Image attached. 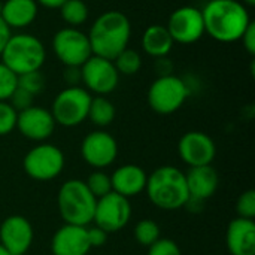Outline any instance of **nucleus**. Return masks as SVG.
<instances>
[{
	"label": "nucleus",
	"instance_id": "dca6fc26",
	"mask_svg": "<svg viewBox=\"0 0 255 255\" xmlns=\"http://www.w3.org/2000/svg\"><path fill=\"white\" fill-rule=\"evenodd\" d=\"M33 239V226L22 215H10L0 224V245L10 255L25 254Z\"/></svg>",
	"mask_w": 255,
	"mask_h": 255
},
{
	"label": "nucleus",
	"instance_id": "aec40b11",
	"mask_svg": "<svg viewBox=\"0 0 255 255\" xmlns=\"http://www.w3.org/2000/svg\"><path fill=\"white\" fill-rule=\"evenodd\" d=\"M185 181L190 197L203 202L211 199L217 193L220 185L218 172L212 164L190 167L188 172H185Z\"/></svg>",
	"mask_w": 255,
	"mask_h": 255
},
{
	"label": "nucleus",
	"instance_id": "72a5a7b5",
	"mask_svg": "<svg viewBox=\"0 0 255 255\" xmlns=\"http://www.w3.org/2000/svg\"><path fill=\"white\" fill-rule=\"evenodd\" d=\"M87 238H88V244L93 248H100L108 242V233L102 229H99L97 226L93 227H87Z\"/></svg>",
	"mask_w": 255,
	"mask_h": 255
},
{
	"label": "nucleus",
	"instance_id": "ea45409f",
	"mask_svg": "<svg viewBox=\"0 0 255 255\" xmlns=\"http://www.w3.org/2000/svg\"><path fill=\"white\" fill-rule=\"evenodd\" d=\"M0 255H10V254H9V253H7V251H6V250H4V248L0 245Z\"/></svg>",
	"mask_w": 255,
	"mask_h": 255
},
{
	"label": "nucleus",
	"instance_id": "f704fd0d",
	"mask_svg": "<svg viewBox=\"0 0 255 255\" xmlns=\"http://www.w3.org/2000/svg\"><path fill=\"white\" fill-rule=\"evenodd\" d=\"M241 42L244 45V48L247 49V52L250 55H255V24L251 22L250 27L245 30L244 36L241 37Z\"/></svg>",
	"mask_w": 255,
	"mask_h": 255
},
{
	"label": "nucleus",
	"instance_id": "412c9836",
	"mask_svg": "<svg viewBox=\"0 0 255 255\" xmlns=\"http://www.w3.org/2000/svg\"><path fill=\"white\" fill-rule=\"evenodd\" d=\"M39 13V4L36 0H4L1 1L0 18L4 24L13 30H22L34 22Z\"/></svg>",
	"mask_w": 255,
	"mask_h": 255
},
{
	"label": "nucleus",
	"instance_id": "4be33fe9",
	"mask_svg": "<svg viewBox=\"0 0 255 255\" xmlns=\"http://www.w3.org/2000/svg\"><path fill=\"white\" fill-rule=\"evenodd\" d=\"M140 45L145 54L157 60V58L167 57L175 42L170 33L167 31L166 25L152 24V25H148L145 31L142 33Z\"/></svg>",
	"mask_w": 255,
	"mask_h": 255
},
{
	"label": "nucleus",
	"instance_id": "f8f14e48",
	"mask_svg": "<svg viewBox=\"0 0 255 255\" xmlns=\"http://www.w3.org/2000/svg\"><path fill=\"white\" fill-rule=\"evenodd\" d=\"M175 43L191 45L199 42L205 36V22L202 9L196 6H181L175 9L166 24Z\"/></svg>",
	"mask_w": 255,
	"mask_h": 255
},
{
	"label": "nucleus",
	"instance_id": "2eb2a0df",
	"mask_svg": "<svg viewBox=\"0 0 255 255\" xmlns=\"http://www.w3.org/2000/svg\"><path fill=\"white\" fill-rule=\"evenodd\" d=\"M55 126L57 124H55L49 109L33 105V106L18 112L15 128L25 139L42 143L52 136Z\"/></svg>",
	"mask_w": 255,
	"mask_h": 255
},
{
	"label": "nucleus",
	"instance_id": "4468645a",
	"mask_svg": "<svg viewBox=\"0 0 255 255\" xmlns=\"http://www.w3.org/2000/svg\"><path fill=\"white\" fill-rule=\"evenodd\" d=\"M179 158L190 167L212 164L217 155L214 139L203 131H187L178 142Z\"/></svg>",
	"mask_w": 255,
	"mask_h": 255
},
{
	"label": "nucleus",
	"instance_id": "7c9ffc66",
	"mask_svg": "<svg viewBox=\"0 0 255 255\" xmlns=\"http://www.w3.org/2000/svg\"><path fill=\"white\" fill-rule=\"evenodd\" d=\"M236 212L241 218L254 220L255 218V191L248 190L242 193L236 202Z\"/></svg>",
	"mask_w": 255,
	"mask_h": 255
},
{
	"label": "nucleus",
	"instance_id": "39448f33",
	"mask_svg": "<svg viewBox=\"0 0 255 255\" xmlns=\"http://www.w3.org/2000/svg\"><path fill=\"white\" fill-rule=\"evenodd\" d=\"M97 199L81 179L66 181L57 194V206L64 224L88 227L93 223Z\"/></svg>",
	"mask_w": 255,
	"mask_h": 255
},
{
	"label": "nucleus",
	"instance_id": "2f4dec72",
	"mask_svg": "<svg viewBox=\"0 0 255 255\" xmlns=\"http://www.w3.org/2000/svg\"><path fill=\"white\" fill-rule=\"evenodd\" d=\"M148 255H182L178 244L167 238H160L148 248Z\"/></svg>",
	"mask_w": 255,
	"mask_h": 255
},
{
	"label": "nucleus",
	"instance_id": "473e14b6",
	"mask_svg": "<svg viewBox=\"0 0 255 255\" xmlns=\"http://www.w3.org/2000/svg\"><path fill=\"white\" fill-rule=\"evenodd\" d=\"M7 102L10 103V106H12L16 112H21V111H24V109L33 106L34 96L30 94L28 91H25V90L16 87V90L12 93V96H10V99H9Z\"/></svg>",
	"mask_w": 255,
	"mask_h": 255
},
{
	"label": "nucleus",
	"instance_id": "4c0bfd02",
	"mask_svg": "<svg viewBox=\"0 0 255 255\" xmlns=\"http://www.w3.org/2000/svg\"><path fill=\"white\" fill-rule=\"evenodd\" d=\"M66 0H36L39 6H43L46 9H58Z\"/></svg>",
	"mask_w": 255,
	"mask_h": 255
},
{
	"label": "nucleus",
	"instance_id": "423d86ee",
	"mask_svg": "<svg viewBox=\"0 0 255 255\" xmlns=\"http://www.w3.org/2000/svg\"><path fill=\"white\" fill-rule=\"evenodd\" d=\"M190 96L187 82L170 73L158 76L148 88V105L158 115H170L179 111Z\"/></svg>",
	"mask_w": 255,
	"mask_h": 255
},
{
	"label": "nucleus",
	"instance_id": "c756f323",
	"mask_svg": "<svg viewBox=\"0 0 255 255\" xmlns=\"http://www.w3.org/2000/svg\"><path fill=\"white\" fill-rule=\"evenodd\" d=\"M18 112L10 106L9 102H0V136L12 133L16 127Z\"/></svg>",
	"mask_w": 255,
	"mask_h": 255
},
{
	"label": "nucleus",
	"instance_id": "cd10ccee",
	"mask_svg": "<svg viewBox=\"0 0 255 255\" xmlns=\"http://www.w3.org/2000/svg\"><path fill=\"white\" fill-rule=\"evenodd\" d=\"M18 87V76L0 61V102H7Z\"/></svg>",
	"mask_w": 255,
	"mask_h": 255
},
{
	"label": "nucleus",
	"instance_id": "9d476101",
	"mask_svg": "<svg viewBox=\"0 0 255 255\" xmlns=\"http://www.w3.org/2000/svg\"><path fill=\"white\" fill-rule=\"evenodd\" d=\"M120 73L112 60L91 55L81 66L82 87L96 96H108L114 93L120 84Z\"/></svg>",
	"mask_w": 255,
	"mask_h": 255
},
{
	"label": "nucleus",
	"instance_id": "0eeeda50",
	"mask_svg": "<svg viewBox=\"0 0 255 255\" xmlns=\"http://www.w3.org/2000/svg\"><path fill=\"white\" fill-rule=\"evenodd\" d=\"M91 99V93L81 85L63 88L52 100L49 109L55 124L67 128L82 124L88 117Z\"/></svg>",
	"mask_w": 255,
	"mask_h": 255
},
{
	"label": "nucleus",
	"instance_id": "1a4fd4ad",
	"mask_svg": "<svg viewBox=\"0 0 255 255\" xmlns=\"http://www.w3.org/2000/svg\"><path fill=\"white\" fill-rule=\"evenodd\" d=\"M52 51L64 67H81L91 55V45L87 33L75 27H63L52 36Z\"/></svg>",
	"mask_w": 255,
	"mask_h": 255
},
{
	"label": "nucleus",
	"instance_id": "f257e3e1",
	"mask_svg": "<svg viewBox=\"0 0 255 255\" xmlns=\"http://www.w3.org/2000/svg\"><path fill=\"white\" fill-rule=\"evenodd\" d=\"M202 15L205 34L221 43L239 42L253 22L248 7L239 0H208Z\"/></svg>",
	"mask_w": 255,
	"mask_h": 255
},
{
	"label": "nucleus",
	"instance_id": "a19ab883",
	"mask_svg": "<svg viewBox=\"0 0 255 255\" xmlns=\"http://www.w3.org/2000/svg\"><path fill=\"white\" fill-rule=\"evenodd\" d=\"M0 10H1V1H0Z\"/></svg>",
	"mask_w": 255,
	"mask_h": 255
},
{
	"label": "nucleus",
	"instance_id": "6e6552de",
	"mask_svg": "<svg viewBox=\"0 0 255 255\" xmlns=\"http://www.w3.org/2000/svg\"><path fill=\"white\" fill-rule=\"evenodd\" d=\"M22 169L25 175L34 181H52L60 176L64 169V154L58 146L42 142L24 155Z\"/></svg>",
	"mask_w": 255,
	"mask_h": 255
},
{
	"label": "nucleus",
	"instance_id": "393cba45",
	"mask_svg": "<svg viewBox=\"0 0 255 255\" xmlns=\"http://www.w3.org/2000/svg\"><path fill=\"white\" fill-rule=\"evenodd\" d=\"M112 61L118 73L126 75V76L136 75L142 69V57L137 51L131 48H126L124 51H121Z\"/></svg>",
	"mask_w": 255,
	"mask_h": 255
},
{
	"label": "nucleus",
	"instance_id": "b1692460",
	"mask_svg": "<svg viewBox=\"0 0 255 255\" xmlns=\"http://www.w3.org/2000/svg\"><path fill=\"white\" fill-rule=\"evenodd\" d=\"M60 16L67 27L79 28L84 25L90 16L88 4L84 0H66L60 7Z\"/></svg>",
	"mask_w": 255,
	"mask_h": 255
},
{
	"label": "nucleus",
	"instance_id": "a878e982",
	"mask_svg": "<svg viewBox=\"0 0 255 255\" xmlns=\"http://www.w3.org/2000/svg\"><path fill=\"white\" fill-rule=\"evenodd\" d=\"M134 239L139 245L149 248L152 244H155L161 238L160 226L154 220H140L134 227Z\"/></svg>",
	"mask_w": 255,
	"mask_h": 255
},
{
	"label": "nucleus",
	"instance_id": "f03ea898",
	"mask_svg": "<svg viewBox=\"0 0 255 255\" xmlns=\"http://www.w3.org/2000/svg\"><path fill=\"white\" fill-rule=\"evenodd\" d=\"M87 36L93 55L114 60L121 51L128 48L131 22L121 10H106L94 19Z\"/></svg>",
	"mask_w": 255,
	"mask_h": 255
},
{
	"label": "nucleus",
	"instance_id": "e433bc0d",
	"mask_svg": "<svg viewBox=\"0 0 255 255\" xmlns=\"http://www.w3.org/2000/svg\"><path fill=\"white\" fill-rule=\"evenodd\" d=\"M10 34H12V30H10V28L4 24V21L0 18V55H1V51H3V48L6 46V43H7Z\"/></svg>",
	"mask_w": 255,
	"mask_h": 255
},
{
	"label": "nucleus",
	"instance_id": "bb28decb",
	"mask_svg": "<svg viewBox=\"0 0 255 255\" xmlns=\"http://www.w3.org/2000/svg\"><path fill=\"white\" fill-rule=\"evenodd\" d=\"M87 188L90 190V193L96 197V199H102L103 196L112 193V184H111V175L102 172V170H96L93 172L85 181Z\"/></svg>",
	"mask_w": 255,
	"mask_h": 255
},
{
	"label": "nucleus",
	"instance_id": "20e7f679",
	"mask_svg": "<svg viewBox=\"0 0 255 255\" xmlns=\"http://www.w3.org/2000/svg\"><path fill=\"white\" fill-rule=\"evenodd\" d=\"M46 60L45 45L39 37L28 33L10 34L1 51L0 61L16 76L40 70Z\"/></svg>",
	"mask_w": 255,
	"mask_h": 255
},
{
	"label": "nucleus",
	"instance_id": "58836bf2",
	"mask_svg": "<svg viewBox=\"0 0 255 255\" xmlns=\"http://www.w3.org/2000/svg\"><path fill=\"white\" fill-rule=\"evenodd\" d=\"M242 3L248 7V6H255V0H242Z\"/></svg>",
	"mask_w": 255,
	"mask_h": 255
},
{
	"label": "nucleus",
	"instance_id": "a211bd4d",
	"mask_svg": "<svg viewBox=\"0 0 255 255\" xmlns=\"http://www.w3.org/2000/svg\"><path fill=\"white\" fill-rule=\"evenodd\" d=\"M226 245L232 255H255L254 220H232L226 232Z\"/></svg>",
	"mask_w": 255,
	"mask_h": 255
},
{
	"label": "nucleus",
	"instance_id": "c85d7f7f",
	"mask_svg": "<svg viewBox=\"0 0 255 255\" xmlns=\"http://www.w3.org/2000/svg\"><path fill=\"white\" fill-rule=\"evenodd\" d=\"M18 87L25 90V91H28L30 94H33L36 97L45 88V78L40 73V70L24 73V75L18 76Z\"/></svg>",
	"mask_w": 255,
	"mask_h": 255
},
{
	"label": "nucleus",
	"instance_id": "c9c22d12",
	"mask_svg": "<svg viewBox=\"0 0 255 255\" xmlns=\"http://www.w3.org/2000/svg\"><path fill=\"white\" fill-rule=\"evenodd\" d=\"M63 78L69 84L67 87L79 85V82H81V67H66V70L63 73Z\"/></svg>",
	"mask_w": 255,
	"mask_h": 255
},
{
	"label": "nucleus",
	"instance_id": "ddd939ff",
	"mask_svg": "<svg viewBox=\"0 0 255 255\" xmlns=\"http://www.w3.org/2000/svg\"><path fill=\"white\" fill-rule=\"evenodd\" d=\"M81 157L88 166L97 170L106 169L118 157V143L111 133L102 128L90 131L82 139Z\"/></svg>",
	"mask_w": 255,
	"mask_h": 255
},
{
	"label": "nucleus",
	"instance_id": "7ed1b4c3",
	"mask_svg": "<svg viewBox=\"0 0 255 255\" xmlns=\"http://www.w3.org/2000/svg\"><path fill=\"white\" fill-rule=\"evenodd\" d=\"M145 191L154 206L163 211L182 209L190 199L185 173L175 166H161L148 175Z\"/></svg>",
	"mask_w": 255,
	"mask_h": 255
},
{
	"label": "nucleus",
	"instance_id": "9b49d317",
	"mask_svg": "<svg viewBox=\"0 0 255 255\" xmlns=\"http://www.w3.org/2000/svg\"><path fill=\"white\" fill-rule=\"evenodd\" d=\"M131 218L130 200L117 194L109 193L102 199H97L93 223L99 229L109 233H117L123 230Z\"/></svg>",
	"mask_w": 255,
	"mask_h": 255
},
{
	"label": "nucleus",
	"instance_id": "f3484780",
	"mask_svg": "<svg viewBox=\"0 0 255 255\" xmlns=\"http://www.w3.org/2000/svg\"><path fill=\"white\" fill-rule=\"evenodd\" d=\"M91 247L87 238V227L63 224L51 239L52 255H88Z\"/></svg>",
	"mask_w": 255,
	"mask_h": 255
},
{
	"label": "nucleus",
	"instance_id": "5701e85b",
	"mask_svg": "<svg viewBox=\"0 0 255 255\" xmlns=\"http://www.w3.org/2000/svg\"><path fill=\"white\" fill-rule=\"evenodd\" d=\"M115 106L106 96H94L91 99L87 120H90L96 127L105 128L111 126L115 120Z\"/></svg>",
	"mask_w": 255,
	"mask_h": 255
},
{
	"label": "nucleus",
	"instance_id": "6ab92c4d",
	"mask_svg": "<svg viewBox=\"0 0 255 255\" xmlns=\"http://www.w3.org/2000/svg\"><path fill=\"white\" fill-rule=\"evenodd\" d=\"M146 179L148 175L140 166L136 164L120 166L111 175L112 191L130 200L131 197L139 196L142 191H145Z\"/></svg>",
	"mask_w": 255,
	"mask_h": 255
}]
</instances>
